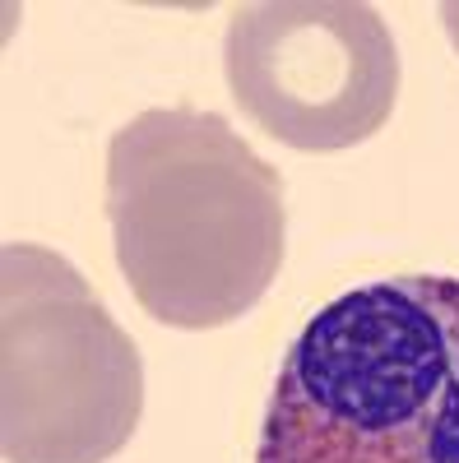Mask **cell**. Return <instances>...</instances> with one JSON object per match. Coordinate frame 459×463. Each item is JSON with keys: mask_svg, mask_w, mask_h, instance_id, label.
<instances>
[{"mask_svg": "<svg viewBox=\"0 0 459 463\" xmlns=\"http://www.w3.org/2000/svg\"><path fill=\"white\" fill-rule=\"evenodd\" d=\"M107 222L117 269L144 316L223 329L283 269V176L196 107H148L107 144Z\"/></svg>", "mask_w": 459, "mask_h": 463, "instance_id": "cell-1", "label": "cell"}, {"mask_svg": "<svg viewBox=\"0 0 459 463\" xmlns=\"http://www.w3.org/2000/svg\"><path fill=\"white\" fill-rule=\"evenodd\" d=\"M255 463H459V279H376L301 325Z\"/></svg>", "mask_w": 459, "mask_h": 463, "instance_id": "cell-2", "label": "cell"}, {"mask_svg": "<svg viewBox=\"0 0 459 463\" xmlns=\"http://www.w3.org/2000/svg\"><path fill=\"white\" fill-rule=\"evenodd\" d=\"M144 412L130 334L65 255H0V454L5 463H107Z\"/></svg>", "mask_w": 459, "mask_h": 463, "instance_id": "cell-3", "label": "cell"}, {"mask_svg": "<svg viewBox=\"0 0 459 463\" xmlns=\"http://www.w3.org/2000/svg\"><path fill=\"white\" fill-rule=\"evenodd\" d=\"M441 24H445L450 43H454V52H459V0H445V5H441Z\"/></svg>", "mask_w": 459, "mask_h": 463, "instance_id": "cell-5", "label": "cell"}, {"mask_svg": "<svg viewBox=\"0 0 459 463\" xmlns=\"http://www.w3.org/2000/svg\"><path fill=\"white\" fill-rule=\"evenodd\" d=\"M223 74L246 121L297 153H343L386 130L399 52L358 0H255L227 14Z\"/></svg>", "mask_w": 459, "mask_h": 463, "instance_id": "cell-4", "label": "cell"}]
</instances>
